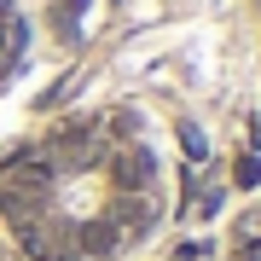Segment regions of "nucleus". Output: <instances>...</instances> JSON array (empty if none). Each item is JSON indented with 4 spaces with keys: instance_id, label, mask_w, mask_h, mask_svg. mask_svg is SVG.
<instances>
[{
    "instance_id": "obj_1",
    "label": "nucleus",
    "mask_w": 261,
    "mask_h": 261,
    "mask_svg": "<svg viewBox=\"0 0 261 261\" xmlns=\"http://www.w3.org/2000/svg\"><path fill=\"white\" fill-rule=\"evenodd\" d=\"M226 261H261V209H250L226 238Z\"/></svg>"
}]
</instances>
